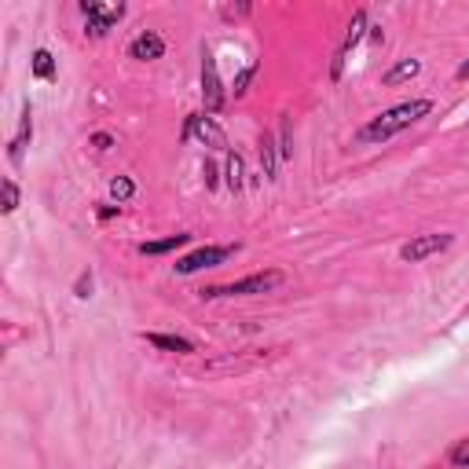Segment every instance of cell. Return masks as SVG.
Wrapping results in <instances>:
<instances>
[{
  "label": "cell",
  "mask_w": 469,
  "mask_h": 469,
  "mask_svg": "<svg viewBox=\"0 0 469 469\" xmlns=\"http://www.w3.org/2000/svg\"><path fill=\"white\" fill-rule=\"evenodd\" d=\"M429 107L425 99H411V103H400V107H393V110H385V114H378V117H371V122L363 125V132H360V140L363 143H385V140H393L397 132H404V129H411L418 117H425Z\"/></svg>",
  "instance_id": "1"
},
{
  "label": "cell",
  "mask_w": 469,
  "mask_h": 469,
  "mask_svg": "<svg viewBox=\"0 0 469 469\" xmlns=\"http://www.w3.org/2000/svg\"><path fill=\"white\" fill-rule=\"evenodd\" d=\"M276 286H283L279 271H260V276L227 283V286H209V290H202V297H250V294H271Z\"/></svg>",
  "instance_id": "2"
},
{
  "label": "cell",
  "mask_w": 469,
  "mask_h": 469,
  "mask_svg": "<svg viewBox=\"0 0 469 469\" xmlns=\"http://www.w3.org/2000/svg\"><path fill=\"white\" fill-rule=\"evenodd\" d=\"M451 246V234H414V239L400 250V257L407 260V264H418V260H429L433 253H440V250H448Z\"/></svg>",
  "instance_id": "3"
},
{
  "label": "cell",
  "mask_w": 469,
  "mask_h": 469,
  "mask_svg": "<svg viewBox=\"0 0 469 469\" xmlns=\"http://www.w3.org/2000/svg\"><path fill=\"white\" fill-rule=\"evenodd\" d=\"M231 253H234L231 246H206V250H194V253H187L183 260H176V271H183V276H191V271L217 268V264H224Z\"/></svg>",
  "instance_id": "4"
},
{
  "label": "cell",
  "mask_w": 469,
  "mask_h": 469,
  "mask_svg": "<svg viewBox=\"0 0 469 469\" xmlns=\"http://www.w3.org/2000/svg\"><path fill=\"white\" fill-rule=\"evenodd\" d=\"M81 15H85V26H89V33H96V37H103L117 19L125 15V8L122 4H81Z\"/></svg>",
  "instance_id": "5"
},
{
  "label": "cell",
  "mask_w": 469,
  "mask_h": 469,
  "mask_svg": "<svg viewBox=\"0 0 469 469\" xmlns=\"http://www.w3.org/2000/svg\"><path fill=\"white\" fill-rule=\"evenodd\" d=\"M162 52H166V45H162V37H158V33H140L136 41L129 45V55H132V59H143V63L162 59Z\"/></svg>",
  "instance_id": "6"
},
{
  "label": "cell",
  "mask_w": 469,
  "mask_h": 469,
  "mask_svg": "<svg viewBox=\"0 0 469 469\" xmlns=\"http://www.w3.org/2000/svg\"><path fill=\"white\" fill-rule=\"evenodd\" d=\"M202 92H206V103L217 110L220 103H224V92H220V77H217V63H213V55H206L202 59Z\"/></svg>",
  "instance_id": "7"
},
{
  "label": "cell",
  "mask_w": 469,
  "mask_h": 469,
  "mask_svg": "<svg viewBox=\"0 0 469 469\" xmlns=\"http://www.w3.org/2000/svg\"><path fill=\"white\" fill-rule=\"evenodd\" d=\"M418 70H422L418 59H404V63H397L393 70H388L381 81H385V85H400V81H411V77H418Z\"/></svg>",
  "instance_id": "8"
},
{
  "label": "cell",
  "mask_w": 469,
  "mask_h": 469,
  "mask_svg": "<svg viewBox=\"0 0 469 469\" xmlns=\"http://www.w3.org/2000/svg\"><path fill=\"white\" fill-rule=\"evenodd\" d=\"M194 132H199L202 140H209V143H217V147H224V136H220V129L209 122V117H191L187 136H194Z\"/></svg>",
  "instance_id": "9"
},
{
  "label": "cell",
  "mask_w": 469,
  "mask_h": 469,
  "mask_svg": "<svg viewBox=\"0 0 469 469\" xmlns=\"http://www.w3.org/2000/svg\"><path fill=\"white\" fill-rule=\"evenodd\" d=\"M187 239H191V234H169V239H162V243H143V246H140V253H147V257H158V253H169V250L187 246Z\"/></svg>",
  "instance_id": "10"
},
{
  "label": "cell",
  "mask_w": 469,
  "mask_h": 469,
  "mask_svg": "<svg viewBox=\"0 0 469 469\" xmlns=\"http://www.w3.org/2000/svg\"><path fill=\"white\" fill-rule=\"evenodd\" d=\"M147 341H150V345H158V348H166V352H194L191 341H183V337H169V334H147Z\"/></svg>",
  "instance_id": "11"
},
{
  "label": "cell",
  "mask_w": 469,
  "mask_h": 469,
  "mask_svg": "<svg viewBox=\"0 0 469 469\" xmlns=\"http://www.w3.org/2000/svg\"><path fill=\"white\" fill-rule=\"evenodd\" d=\"M132 180L129 176H117V180H110V199H117V202H129L132 199Z\"/></svg>",
  "instance_id": "12"
},
{
  "label": "cell",
  "mask_w": 469,
  "mask_h": 469,
  "mask_svg": "<svg viewBox=\"0 0 469 469\" xmlns=\"http://www.w3.org/2000/svg\"><path fill=\"white\" fill-rule=\"evenodd\" d=\"M33 73L37 77H52L55 73V63H52V52H33Z\"/></svg>",
  "instance_id": "13"
},
{
  "label": "cell",
  "mask_w": 469,
  "mask_h": 469,
  "mask_svg": "<svg viewBox=\"0 0 469 469\" xmlns=\"http://www.w3.org/2000/svg\"><path fill=\"white\" fill-rule=\"evenodd\" d=\"M26 136H30V107L22 110V125H19V136L12 140V158H22V143H26Z\"/></svg>",
  "instance_id": "14"
},
{
  "label": "cell",
  "mask_w": 469,
  "mask_h": 469,
  "mask_svg": "<svg viewBox=\"0 0 469 469\" xmlns=\"http://www.w3.org/2000/svg\"><path fill=\"white\" fill-rule=\"evenodd\" d=\"M15 206H19V191H15L12 180H4V213H12Z\"/></svg>",
  "instance_id": "15"
},
{
  "label": "cell",
  "mask_w": 469,
  "mask_h": 469,
  "mask_svg": "<svg viewBox=\"0 0 469 469\" xmlns=\"http://www.w3.org/2000/svg\"><path fill=\"white\" fill-rule=\"evenodd\" d=\"M239 173H243V166H239V158H231V162H227V183H231L234 191H239V187H243V180H239Z\"/></svg>",
  "instance_id": "16"
},
{
  "label": "cell",
  "mask_w": 469,
  "mask_h": 469,
  "mask_svg": "<svg viewBox=\"0 0 469 469\" xmlns=\"http://www.w3.org/2000/svg\"><path fill=\"white\" fill-rule=\"evenodd\" d=\"M451 462H455V465H469V440H465V444L455 451V455H451Z\"/></svg>",
  "instance_id": "17"
},
{
  "label": "cell",
  "mask_w": 469,
  "mask_h": 469,
  "mask_svg": "<svg viewBox=\"0 0 469 469\" xmlns=\"http://www.w3.org/2000/svg\"><path fill=\"white\" fill-rule=\"evenodd\" d=\"M458 77H462V81H469V63H462V66H458Z\"/></svg>",
  "instance_id": "18"
}]
</instances>
